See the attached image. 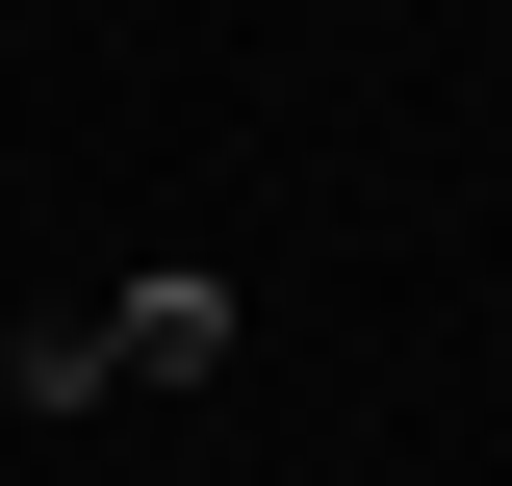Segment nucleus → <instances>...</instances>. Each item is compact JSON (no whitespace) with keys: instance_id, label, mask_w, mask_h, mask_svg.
Listing matches in <instances>:
<instances>
[{"instance_id":"obj_1","label":"nucleus","mask_w":512,"mask_h":486,"mask_svg":"<svg viewBox=\"0 0 512 486\" xmlns=\"http://www.w3.org/2000/svg\"><path fill=\"white\" fill-rule=\"evenodd\" d=\"M77 333H103V384H231V282H180V256H154V282H103Z\"/></svg>"}]
</instances>
